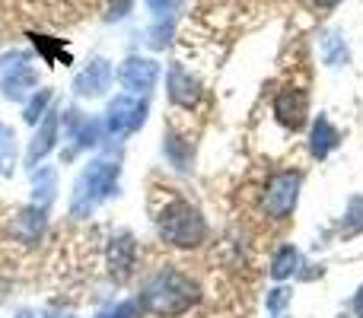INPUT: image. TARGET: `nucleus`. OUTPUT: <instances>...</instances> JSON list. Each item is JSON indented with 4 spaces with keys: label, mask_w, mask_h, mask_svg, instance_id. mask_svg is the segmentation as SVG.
Wrapping results in <instances>:
<instances>
[{
    "label": "nucleus",
    "mask_w": 363,
    "mask_h": 318,
    "mask_svg": "<svg viewBox=\"0 0 363 318\" xmlns=\"http://www.w3.org/2000/svg\"><path fill=\"white\" fill-rule=\"evenodd\" d=\"M16 169V131L0 121V175H13Z\"/></svg>",
    "instance_id": "17"
},
{
    "label": "nucleus",
    "mask_w": 363,
    "mask_h": 318,
    "mask_svg": "<svg viewBox=\"0 0 363 318\" xmlns=\"http://www.w3.org/2000/svg\"><path fill=\"white\" fill-rule=\"evenodd\" d=\"M16 318H29V315H16Z\"/></svg>",
    "instance_id": "28"
},
{
    "label": "nucleus",
    "mask_w": 363,
    "mask_h": 318,
    "mask_svg": "<svg viewBox=\"0 0 363 318\" xmlns=\"http://www.w3.org/2000/svg\"><path fill=\"white\" fill-rule=\"evenodd\" d=\"M338 147V131H335V125L325 118V115H319V121L313 125V137H309V150H313L315 159H325L328 153Z\"/></svg>",
    "instance_id": "12"
},
{
    "label": "nucleus",
    "mask_w": 363,
    "mask_h": 318,
    "mask_svg": "<svg viewBox=\"0 0 363 318\" xmlns=\"http://www.w3.org/2000/svg\"><path fill=\"white\" fill-rule=\"evenodd\" d=\"M300 172H277L274 178L264 188V210L274 220H284L290 210L296 207V198H300Z\"/></svg>",
    "instance_id": "5"
},
{
    "label": "nucleus",
    "mask_w": 363,
    "mask_h": 318,
    "mask_svg": "<svg viewBox=\"0 0 363 318\" xmlns=\"http://www.w3.org/2000/svg\"><path fill=\"white\" fill-rule=\"evenodd\" d=\"M319 4H325V6H332V4H338V0H319Z\"/></svg>",
    "instance_id": "27"
},
{
    "label": "nucleus",
    "mask_w": 363,
    "mask_h": 318,
    "mask_svg": "<svg viewBox=\"0 0 363 318\" xmlns=\"http://www.w3.org/2000/svg\"><path fill=\"white\" fill-rule=\"evenodd\" d=\"M169 99L176 102V106H182V108L198 106V99H201L198 80H194L182 64H172V70H169Z\"/></svg>",
    "instance_id": "9"
},
{
    "label": "nucleus",
    "mask_w": 363,
    "mask_h": 318,
    "mask_svg": "<svg viewBox=\"0 0 363 318\" xmlns=\"http://www.w3.org/2000/svg\"><path fill=\"white\" fill-rule=\"evenodd\" d=\"M287 302H290V290H284V287L271 290V293H268V315L281 318V312H284V306H287Z\"/></svg>",
    "instance_id": "22"
},
{
    "label": "nucleus",
    "mask_w": 363,
    "mask_h": 318,
    "mask_svg": "<svg viewBox=\"0 0 363 318\" xmlns=\"http://www.w3.org/2000/svg\"><path fill=\"white\" fill-rule=\"evenodd\" d=\"M48 102H51V93L48 89H42V93L29 102V108H26V121H29V125H38V118L45 115V106H48Z\"/></svg>",
    "instance_id": "21"
},
{
    "label": "nucleus",
    "mask_w": 363,
    "mask_h": 318,
    "mask_svg": "<svg viewBox=\"0 0 363 318\" xmlns=\"http://www.w3.org/2000/svg\"><path fill=\"white\" fill-rule=\"evenodd\" d=\"M166 157L172 159V166H176V169H185L191 150H188V144H182L179 137H166Z\"/></svg>",
    "instance_id": "20"
},
{
    "label": "nucleus",
    "mask_w": 363,
    "mask_h": 318,
    "mask_svg": "<svg viewBox=\"0 0 363 318\" xmlns=\"http://www.w3.org/2000/svg\"><path fill=\"white\" fill-rule=\"evenodd\" d=\"M138 268V245L131 236H115L108 245V274L115 283H128Z\"/></svg>",
    "instance_id": "7"
},
{
    "label": "nucleus",
    "mask_w": 363,
    "mask_h": 318,
    "mask_svg": "<svg viewBox=\"0 0 363 318\" xmlns=\"http://www.w3.org/2000/svg\"><path fill=\"white\" fill-rule=\"evenodd\" d=\"M157 229L160 239L176 249H198L207 239V223L201 210L185 198H169L166 207L157 213Z\"/></svg>",
    "instance_id": "2"
},
{
    "label": "nucleus",
    "mask_w": 363,
    "mask_h": 318,
    "mask_svg": "<svg viewBox=\"0 0 363 318\" xmlns=\"http://www.w3.org/2000/svg\"><path fill=\"white\" fill-rule=\"evenodd\" d=\"M322 57H325V64H332V67H341V64H347V45L332 32V35L322 38Z\"/></svg>",
    "instance_id": "18"
},
{
    "label": "nucleus",
    "mask_w": 363,
    "mask_h": 318,
    "mask_svg": "<svg viewBox=\"0 0 363 318\" xmlns=\"http://www.w3.org/2000/svg\"><path fill=\"white\" fill-rule=\"evenodd\" d=\"M108 86H112V67H108L106 61H93V64H89V67L74 80L77 96H89V99H93V96H102Z\"/></svg>",
    "instance_id": "10"
},
{
    "label": "nucleus",
    "mask_w": 363,
    "mask_h": 318,
    "mask_svg": "<svg viewBox=\"0 0 363 318\" xmlns=\"http://www.w3.org/2000/svg\"><path fill=\"white\" fill-rule=\"evenodd\" d=\"M42 226H45V210H38V207H32V210H23L16 217V236L23 239V242H35L38 239V232H42Z\"/></svg>",
    "instance_id": "15"
},
{
    "label": "nucleus",
    "mask_w": 363,
    "mask_h": 318,
    "mask_svg": "<svg viewBox=\"0 0 363 318\" xmlns=\"http://www.w3.org/2000/svg\"><path fill=\"white\" fill-rule=\"evenodd\" d=\"M118 175L121 166L112 159H96L89 162V169H83L80 178L74 185V194H70V213L77 220H86L102 200H108L118 188Z\"/></svg>",
    "instance_id": "3"
},
{
    "label": "nucleus",
    "mask_w": 363,
    "mask_h": 318,
    "mask_svg": "<svg viewBox=\"0 0 363 318\" xmlns=\"http://www.w3.org/2000/svg\"><path fill=\"white\" fill-rule=\"evenodd\" d=\"M360 229H363V198H354L351 204H347V217H345V223H341V236L351 239V236H357Z\"/></svg>",
    "instance_id": "19"
},
{
    "label": "nucleus",
    "mask_w": 363,
    "mask_h": 318,
    "mask_svg": "<svg viewBox=\"0 0 363 318\" xmlns=\"http://www.w3.org/2000/svg\"><path fill=\"white\" fill-rule=\"evenodd\" d=\"M198 302V283L176 268H163L144 283L138 306L153 318H179Z\"/></svg>",
    "instance_id": "1"
},
{
    "label": "nucleus",
    "mask_w": 363,
    "mask_h": 318,
    "mask_svg": "<svg viewBox=\"0 0 363 318\" xmlns=\"http://www.w3.org/2000/svg\"><path fill=\"white\" fill-rule=\"evenodd\" d=\"M118 80L131 93H150L160 80V67L153 61H147V57H128L118 70Z\"/></svg>",
    "instance_id": "8"
},
{
    "label": "nucleus",
    "mask_w": 363,
    "mask_h": 318,
    "mask_svg": "<svg viewBox=\"0 0 363 318\" xmlns=\"http://www.w3.org/2000/svg\"><path fill=\"white\" fill-rule=\"evenodd\" d=\"M306 112H309V102L303 89H281L274 96V118L284 127H290V131H300L306 125Z\"/></svg>",
    "instance_id": "6"
},
{
    "label": "nucleus",
    "mask_w": 363,
    "mask_h": 318,
    "mask_svg": "<svg viewBox=\"0 0 363 318\" xmlns=\"http://www.w3.org/2000/svg\"><path fill=\"white\" fill-rule=\"evenodd\" d=\"M296 268H300V251L294 245H284L274 255V261H271V277L274 280H287V277L296 274Z\"/></svg>",
    "instance_id": "16"
},
{
    "label": "nucleus",
    "mask_w": 363,
    "mask_h": 318,
    "mask_svg": "<svg viewBox=\"0 0 363 318\" xmlns=\"http://www.w3.org/2000/svg\"><path fill=\"white\" fill-rule=\"evenodd\" d=\"M35 86V74H32V67H26V64H16V74H6L4 76V96L6 99H26V93Z\"/></svg>",
    "instance_id": "13"
},
{
    "label": "nucleus",
    "mask_w": 363,
    "mask_h": 318,
    "mask_svg": "<svg viewBox=\"0 0 363 318\" xmlns=\"http://www.w3.org/2000/svg\"><path fill=\"white\" fill-rule=\"evenodd\" d=\"M354 315L363 318V287L357 290V296H354Z\"/></svg>",
    "instance_id": "24"
},
{
    "label": "nucleus",
    "mask_w": 363,
    "mask_h": 318,
    "mask_svg": "<svg viewBox=\"0 0 363 318\" xmlns=\"http://www.w3.org/2000/svg\"><path fill=\"white\" fill-rule=\"evenodd\" d=\"M55 140H57V115L48 112L42 121V127L35 131V140L29 144L26 162H29V166H38V159H45L51 150H55Z\"/></svg>",
    "instance_id": "11"
},
{
    "label": "nucleus",
    "mask_w": 363,
    "mask_h": 318,
    "mask_svg": "<svg viewBox=\"0 0 363 318\" xmlns=\"http://www.w3.org/2000/svg\"><path fill=\"white\" fill-rule=\"evenodd\" d=\"M99 318H138V302H118V306L99 312Z\"/></svg>",
    "instance_id": "23"
},
{
    "label": "nucleus",
    "mask_w": 363,
    "mask_h": 318,
    "mask_svg": "<svg viewBox=\"0 0 363 318\" xmlns=\"http://www.w3.org/2000/svg\"><path fill=\"white\" fill-rule=\"evenodd\" d=\"M176 0H150V6H157V10H166V6H172Z\"/></svg>",
    "instance_id": "25"
},
{
    "label": "nucleus",
    "mask_w": 363,
    "mask_h": 318,
    "mask_svg": "<svg viewBox=\"0 0 363 318\" xmlns=\"http://www.w3.org/2000/svg\"><path fill=\"white\" fill-rule=\"evenodd\" d=\"M147 121V102L138 96H115L106 112V131L112 137H128Z\"/></svg>",
    "instance_id": "4"
},
{
    "label": "nucleus",
    "mask_w": 363,
    "mask_h": 318,
    "mask_svg": "<svg viewBox=\"0 0 363 318\" xmlns=\"http://www.w3.org/2000/svg\"><path fill=\"white\" fill-rule=\"evenodd\" d=\"M45 318H74V315H61V312H55V315H45Z\"/></svg>",
    "instance_id": "26"
},
{
    "label": "nucleus",
    "mask_w": 363,
    "mask_h": 318,
    "mask_svg": "<svg viewBox=\"0 0 363 318\" xmlns=\"http://www.w3.org/2000/svg\"><path fill=\"white\" fill-rule=\"evenodd\" d=\"M32 181H35V194H32V200H35L38 210H45V207L51 204V198H55V169L35 166L32 169Z\"/></svg>",
    "instance_id": "14"
}]
</instances>
